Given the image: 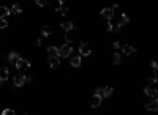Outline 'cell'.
<instances>
[{"instance_id": "cell-26", "label": "cell", "mask_w": 158, "mask_h": 115, "mask_svg": "<svg viewBox=\"0 0 158 115\" xmlns=\"http://www.w3.org/2000/svg\"><path fill=\"white\" fill-rule=\"evenodd\" d=\"M112 47H114L115 51H119L120 47H122V43H120V41H114V43H112Z\"/></svg>"}, {"instance_id": "cell-13", "label": "cell", "mask_w": 158, "mask_h": 115, "mask_svg": "<svg viewBox=\"0 0 158 115\" xmlns=\"http://www.w3.org/2000/svg\"><path fill=\"white\" fill-rule=\"evenodd\" d=\"M146 109L150 110V112H156V109H158V99L156 98H152V101L146 104Z\"/></svg>"}, {"instance_id": "cell-4", "label": "cell", "mask_w": 158, "mask_h": 115, "mask_svg": "<svg viewBox=\"0 0 158 115\" xmlns=\"http://www.w3.org/2000/svg\"><path fill=\"white\" fill-rule=\"evenodd\" d=\"M13 84H15V87H22L25 84V76L22 71H19L15 77H13Z\"/></svg>"}, {"instance_id": "cell-21", "label": "cell", "mask_w": 158, "mask_h": 115, "mask_svg": "<svg viewBox=\"0 0 158 115\" xmlns=\"http://www.w3.org/2000/svg\"><path fill=\"white\" fill-rule=\"evenodd\" d=\"M10 16V8L8 6H0V19Z\"/></svg>"}, {"instance_id": "cell-28", "label": "cell", "mask_w": 158, "mask_h": 115, "mask_svg": "<svg viewBox=\"0 0 158 115\" xmlns=\"http://www.w3.org/2000/svg\"><path fill=\"white\" fill-rule=\"evenodd\" d=\"M150 68L156 71V70H158V63H156V62H153V60H152V62H150Z\"/></svg>"}, {"instance_id": "cell-18", "label": "cell", "mask_w": 158, "mask_h": 115, "mask_svg": "<svg viewBox=\"0 0 158 115\" xmlns=\"http://www.w3.org/2000/svg\"><path fill=\"white\" fill-rule=\"evenodd\" d=\"M60 27H62V30H63V32H66V30H74V29H76V27H74V24H73L71 21H65V22H62Z\"/></svg>"}, {"instance_id": "cell-12", "label": "cell", "mask_w": 158, "mask_h": 115, "mask_svg": "<svg viewBox=\"0 0 158 115\" xmlns=\"http://www.w3.org/2000/svg\"><path fill=\"white\" fill-rule=\"evenodd\" d=\"M46 55H47V57H59V58H60L59 47H56V46H49V47H47V51H46Z\"/></svg>"}, {"instance_id": "cell-22", "label": "cell", "mask_w": 158, "mask_h": 115, "mask_svg": "<svg viewBox=\"0 0 158 115\" xmlns=\"http://www.w3.org/2000/svg\"><path fill=\"white\" fill-rule=\"evenodd\" d=\"M19 57H21V55H19L18 52H10V54H8V57H6V58H8V62H10V63H15Z\"/></svg>"}, {"instance_id": "cell-5", "label": "cell", "mask_w": 158, "mask_h": 115, "mask_svg": "<svg viewBox=\"0 0 158 115\" xmlns=\"http://www.w3.org/2000/svg\"><path fill=\"white\" fill-rule=\"evenodd\" d=\"M101 99H103V96L100 93L93 95V96L90 98V107H92V109H98V107L101 106Z\"/></svg>"}, {"instance_id": "cell-17", "label": "cell", "mask_w": 158, "mask_h": 115, "mask_svg": "<svg viewBox=\"0 0 158 115\" xmlns=\"http://www.w3.org/2000/svg\"><path fill=\"white\" fill-rule=\"evenodd\" d=\"M8 77H10V68L8 66H2V68H0V79L6 80Z\"/></svg>"}, {"instance_id": "cell-24", "label": "cell", "mask_w": 158, "mask_h": 115, "mask_svg": "<svg viewBox=\"0 0 158 115\" xmlns=\"http://www.w3.org/2000/svg\"><path fill=\"white\" fill-rule=\"evenodd\" d=\"M6 27H8V21H6L5 17L0 19V30H2V29H6Z\"/></svg>"}, {"instance_id": "cell-7", "label": "cell", "mask_w": 158, "mask_h": 115, "mask_svg": "<svg viewBox=\"0 0 158 115\" xmlns=\"http://www.w3.org/2000/svg\"><path fill=\"white\" fill-rule=\"evenodd\" d=\"M128 22H130V17L125 14V13H122V16H120V19H119V22H117V25H115V29H114L115 33H119V30L122 29L123 25H127Z\"/></svg>"}, {"instance_id": "cell-1", "label": "cell", "mask_w": 158, "mask_h": 115, "mask_svg": "<svg viewBox=\"0 0 158 115\" xmlns=\"http://www.w3.org/2000/svg\"><path fill=\"white\" fill-rule=\"evenodd\" d=\"M15 66H16V70H19V71H27L30 68V62L27 58H22V57H19L16 62H15Z\"/></svg>"}, {"instance_id": "cell-29", "label": "cell", "mask_w": 158, "mask_h": 115, "mask_svg": "<svg viewBox=\"0 0 158 115\" xmlns=\"http://www.w3.org/2000/svg\"><path fill=\"white\" fill-rule=\"evenodd\" d=\"M33 44H35V46H40V44H41V39H40V38H37L35 41H33Z\"/></svg>"}, {"instance_id": "cell-31", "label": "cell", "mask_w": 158, "mask_h": 115, "mask_svg": "<svg viewBox=\"0 0 158 115\" xmlns=\"http://www.w3.org/2000/svg\"><path fill=\"white\" fill-rule=\"evenodd\" d=\"M2 82H3V80H2V79H0V87H2Z\"/></svg>"}, {"instance_id": "cell-30", "label": "cell", "mask_w": 158, "mask_h": 115, "mask_svg": "<svg viewBox=\"0 0 158 115\" xmlns=\"http://www.w3.org/2000/svg\"><path fill=\"white\" fill-rule=\"evenodd\" d=\"M65 2H66V0H59V3H60V5H62V3H65Z\"/></svg>"}, {"instance_id": "cell-10", "label": "cell", "mask_w": 158, "mask_h": 115, "mask_svg": "<svg viewBox=\"0 0 158 115\" xmlns=\"http://www.w3.org/2000/svg\"><path fill=\"white\" fill-rule=\"evenodd\" d=\"M144 93H146V96H149V98H156V95H158V92L153 85H146L144 87Z\"/></svg>"}, {"instance_id": "cell-23", "label": "cell", "mask_w": 158, "mask_h": 115, "mask_svg": "<svg viewBox=\"0 0 158 115\" xmlns=\"http://www.w3.org/2000/svg\"><path fill=\"white\" fill-rule=\"evenodd\" d=\"M41 33H43V36H49L52 33V29L49 25H43V27H41Z\"/></svg>"}, {"instance_id": "cell-3", "label": "cell", "mask_w": 158, "mask_h": 115, "mask_svg": "<svg viewBox=\"0 0 158 115\" xmlns=\"http://www.w3.org/2000/svg\"><path fill=\"white\" fill-rule=\"evenodd\" d=\"M92 54V46L89 43H81L79 46V55L81 57H89Z\"/></svg>"}, {"instance_id": "cell-11", "label": "cell", "mask_w": 158, "mask_h": 115, "mask_svg": "<svg viewBox=\"0 0 158 115\" xmlns=\"http://www.w3.org/2000/svg\"><path fill=\"white\" fill-rule=\"evenodd\" d=\"M146 80H147V82H150V84H156V80H158L156 71H155V70H150V71L146 74Z\"/></svg>"}, {"instance_id": "cell-16", "label": "cell", "mask_w": 158, "mask_h": 115, "mask_svg": "<svg viewBox=\"0 0 158 115\" xmlns=\"http://www.w3.org/2000/svg\"><path fill=\"white\" fill-rule=\"evenodd\" d=\"M21 13H22V5L21 3H15L10 8V14H21Z\"/></svg>"}, {"instance_id": "cell-20", "label": "cell", "mask_w": 158, "mask_h": 115, "mask_svg": "<svg viewBox=\"0 0 158 115\" xmlns=\"http://www.w3.org/2000/svg\"><path fill=\"white\" fill-rule=\"evenodd\" d=\"M65 41L66 43H73L74 41V33H73V30H66L65 32Z\"/></svg>"}, {"instance_id": "cell-8", "label": "cell", "mask_w": 158, "mask_h": 115, "mask_svg": "<svg viewBox=\"0 0 158 115\" xmlns=\"http://www.w3.org/2000/svg\"><path fill=\"white\" fill-rule=\"evenodd\" d=\"M100 14H101V17H105L106 21H111V19H114V16H115V11L112 8H103Z\"/></svg>"}, {"instance_id": "cell-19", "label": "cell", "mask_w": 158, "mask_h": 115, "mask_svg": "<svg viewBox=\"0 0 158 115\" xmlns=\"http://www.w3.org/2000/svg\"><path fill=\"white\" fill-rule=\"evenodd\" d=\"M112 63L114 65H120L122 63V54L120 52H114L112 54Z\"/></svg>"}, {"instance_id": "cell-2", "label": "cell", "mask_w": 158, "mask_h": 115, "mask_svg": "<svg viewBox=\"0 0 158 115\" xmlns=\"http://www.w3.org/2000/svg\"><path fill=\"white\" fill-rule=\"evenodd\" d=\"M59 54H60V57H71V54H73V44L71 43H66V44H63L62 47H59Z\"/></svg>"}, {"instance_id": "cell-25", "label": "cell", "mask_w": 158, "mask_h": 115, "mask_svg": "<svg viewBox=\"0 0 158 115\" xmlns=\"http://www.w3.org/2000/svg\"><path fill=\"white\" fill-rule=\"evenodd\" d=\"M35 3L40 6V8H43V6H46V3H47V0H35Z\"/></svg>"}, {"instance_id": "cell-14", "label": "cell", "mask_w": 158, "mask_h": 115, "mask_svg": "<svg viewBox=\"0 0 158 115\" xmlns=\"http://www.w3.org/2000/svg\"><path fill=\"white\" fill-rule=\"evenodd\" d=\"M70 65L73 66V68H79V66L82 65V58H81V55H73L71 60H70Z\"/></svg>"}, {"instance_id": "cell-9", "label": "cell", "mask_w": 158, "mask_h": 115, "mask_svg": "<svg viewBox=\"0 0 158 115\" xmlns=\"http://www.w3.org/2000/svg\"><path fill=\"white\" fill-rule=\"evenodd\" d=\"M120 49H122V54H123L125 57H130L131 54H134V52H136V47H134V46H131V44H123V46L120 47Z\"/></svg>"}, {"instance_id": "cell-15", "label": "cell", "mask_w": 158, "mask_h": 115, "mask_svg": "<svg viewBox=\"0 0 158 115\" xmlns=\"http://www.w3.org/2000/svg\"><path fill=\"white\" fill-rule=\"evenodd\" d=\"M47 62H49V66H51L52 70L59 68V65H60V60H59V57H47Z\"/></svg>"}, {"instance_id": "cell-27", "label": "cell", "mask_w": 158, "mask_h": 115, "mask_svg": "<svg viewBox=\"0 0 158 115\" xmlns=\"http://www.w3.org/2000/svg\"><path fill=\"white\" fill-rule=\"evenodd\" d=\"M11 113H15V110H11V109H3L2 110V115H11Z\"/></svg>"}, {"instance_id": "cell-6", "label": "cell", "mask_w": 158, "mask_h": 115, "mask_svg": "<svg viewBox=\"0 0 158 115\" xmlns=\"http://www.w3.org/2000/svg\"><path fill=\"white\" fill-rule=\"evenodd\" d=\"M97 93H100L103 98H111L112 93H114V89H112L111 85H108V87H103V89H98Z\"/></svg>"}]
</instances>
